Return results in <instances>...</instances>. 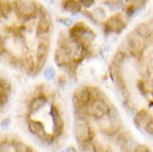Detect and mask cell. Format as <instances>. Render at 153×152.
I'll return each mask as SVG.
<instances>
[{
	"label": "cell",
	"instance_id": "cell-1",
	"mask_svg": "<svg viewBox=\"0 0 153 152\" xmlns=\"http://www.w3.org/2000/svg\"><path fill=\"white\" fill-rule=\"evenodd\" d=\"M73 134L79 143H82L84 141L93 140V137H94V132L91 129L87 119L76 118V117L73 121Z\"/></svg>",
	"mask_w": 153,
	"mask_h": 152
},
{
	"label": "cell",
	"instance_id": "cell-2",
	"mask_svg": "<svg viewBox=\"0 0 153 152\" xmlns=\"http://www.w3.org/2000/svg\"><path fill=\"white\" fill-rule=\"evenodd\" d=\"M15 9L20 17L25 19H30L37 13L38 6L33 0H16Z\"/></svg>",
	"mask_w": 153,
	"mask_h": 152
},
{
	"label": "cell",
	"instance_id": "cell-3",
	"mask_svg": "<svg viewBox=\"0 0 153 152\" xmlns=\"http://www.w3.org/2000/svg\"><path fill=\"white\" fill-rule=\"evenodd\" d=\"M126 42L129 47L131 54H135V56L140 54L146 48V39H143L141 36H139L135 30L131 31L130 34L126 36Z\"/></svg>",
	"mask_w": 153,
	"mask_h": 152
},
{
	"label": "cell",
	"instance_id": "cell-4",
	"mask_svg": "<svg viewBox=\"0 0 153 152\" xmlns=\"http://www.w3.org/2000/svg\"><path fill=\"white\" fill-rule=\"evenodd\" d=\"M89 110H90V115H92L97 120H100L109 113L110 107L104 99H98L91 101V103L89 104Z\"/></svg>",
	"mask_w": 153,
	"mask_h": 152
},
{
	"label": "cell",
	"instance_id": "cell-5",
	"mask_svg": "<svg viewBox=\"0 0 153 152\" xmlns=\"http://www.w3.org/2000/svg\"><path fill=\"white\" fill-rule=\"evenodd\" d=\"M49 53V41H39L36 56H37V70H41L48 59Z\"/></svg>",
	"mask_w": 153,
	"mask_h": 152
},
{
	"label": "cell",
	"instance_id": "cell-6",
	"mask_svg": "<svg viewBox=\"0 0 153 152\" xmlns=\"http://www.w3.org/2000/svg\"><path fill=\"white\" fill-rule=\"evenodd\" d=\"M124 27H126V22L123 21L121 15L112 16L111 18H109L105 21V30L109 32L119 34L124 29Z\"/></svg>",
	"mask_w": 153,
	"mask_h": 152
},
{
	"label": "cell",
	"instance_id": "cell-7",
	"mask_svg": "<svg viewBox=\"0 0 153 152\" xmlns=\"http://www.w3.org/2000/svg\"><path fill=\"white\" fill-rule=\"evenodd\" d=\"M50 115L52 117V121H53L54 137H59L60 134H62L63 129H65V122H63V119L61 118V115H60V113H59V110H58L56 107H51Z\"/></svg>",
	"mask_w": 153,
	"mask_h": 152
},
{
	"label": "cell",
	"instance_id": "cell-8",
	"mask_svg": "<svg viewBox=\"0 0 153 152\" xmlns=\"http://www.w3.org/2000/svg\"><path fill=\"white\" fill-rule=\"evenodd\" d=\"M27 127H28L29 132H30L32 136H35V137L38 138L40 141L43 140V139L47 137V134H48V133L46 132V130H45V127L42 126V123L39 121L29 120L27 123Z\"/></svg>",
	"mask_w": 153,
	"mask_h": 152
},
{
	"label": "cell",
	"instance_id": "cell-9",
	"mask_svg": "<svg viewBox=\"0 0 153 152\" xmlns=\"http://www.w3.org/2000/svg\"><path fill=\"white\" fill-rule=\"evenodd\" d=\"M54 61H56V63L60 68H63L65 66L71 63L73 60H72V57L65 50L61 49V48H58L56 50V52H54Z\"/></svg>",
	"mask_w": 153,
	"mask_h": 152
},
{
	"label": "cell",
	"instance_id": "cell-10",
	"mask_svg": "<svg viewBox=\"0 0 153 152\" xmlns=\"http://www.w3.org/2000/svg\"><path fill=\"white\" fill-rule=\"evenodd\" d=\"M151 119H152V117L149 114V112L146 110H144V109H142V110H139L138 112L135 113V115H134V118H133V121H134V124L138 127V128H140V129L143 128V129H144Z\"/></svg>",
	"mask_w": 153,
	"mask_h": 152
},
{
	"label": "cell",
	"instance_id": "cell-11",
	"mask_svg": "<svg viewBox=\"0 0 153 152\" xmlns=\"http://www.w3.org/2000/svg\"><path fill=\"white\" fill-rule=\"evenodd\" d=\"M73 95H76V99L79 100L82 104H84V106H89L92 101L91 95H90V91H89V88H87V87L79 88Z\"/></svg>",
	"mask_w": 153,
	"mask_h": 152
},
{
	"label": "cell",
	"instance_id": "cell-12",
	"mask_svg": "<svg viewBox=\"0 0 153 152\" xmlns=\"http://www.w3.org/2000/svg\"><path fill=\"white\" fill-rule=\"evenodd\" d=\"M46 103H47L46 95H36L35 98L32 99V101H31L30 106H29V112H30V113H35V112L39 111L40 109H42Z\"/></svg>",
	"mask_w": 153,
	"mask_h": 152
},
{
	"label": "cell",
	"instance_id": "cell-13",
	"mask_svg": "<svg viewBox=\"0 0 153 152\" xmlns=\"http://www.w3.org/2000/svg\"><path fill=\"white\" fill-rule=\"evenodd\" d=\"M50 30H51V20L48 16H43L40 18L37 26L38 34H49Z\"/></svg>",
	"mask_w": 153,
	"mask_h": 152
},
{
	"label": "cell",
	"instance_id": "cell-14",
	"mask_svg": "<svg viewBox=\"0 0 153 152\" xmlns=\"http://www.w3.org/2000/svg\"><path fill=\"white\" fill-rule=\"evenodd\" d=\"M62 7L65 11L71 12V13H78L81 11L82 4L79 2V0H63Z\"/></svg>",
	"mask_w": 153,
	"mask_h": 152
},
{
	"label": "cell",
	"instance_id": "cell-15",
	"mask_svg": "<svg viewBox=\"0 0 153 152\" xmlns=\"http://www.w3.org/2000/svg\"><path fill=\"white\" fill-rule=\"evenodd\" d=\"M134 30L137 31V34L139 36H141L143 39H148L150 38V36L152 34V28L150 27L149 23H139L138 26L135 27Z\"/></svg>",
	"mask_w": 153,
	"mask_h": 152
},
{
	"label": "cell",
	"instance_id": "cell-16",
	"mask_svg": "<svg viewBox=\"0 0 153 152\" xmlns=\"http://www.w3.org/2000/svg\"><path fill=\"white\" fill-rule=\"evenodd\" d=\"M79 145H80L81 152H99L96 143L93 142V140L84 141V142L79 143Z\"/></svg>",
	"mask_w": 153,
	"mask_h": 152
},
{
	"label": "cell",
	"instance_id": "cell-17",
	"mask_svg": "<svg viewBox=\"0 0 153 152\" xmlns=\"http://www.w3.org/2000/svg\"><path fill=\"white\" fill-rule=\"evenodd\" d=\"M126 54L122 52H120V51H118V52L114 54V57H113V60H112V66L113 67H115V68H119L121 69V66L123 65V62H124V60H126Z\"/></svg>",
	"mask_w": 153,
	"mask_h": 152
},
{
	"label": "cell",
	"instance_id": "cell-18",
	"mask_svg": "<svg viewBox=\"0 0 153 152\" xmlns=\"http://www.w3.org/2000/svg\"><path fill=\"white\" fill-rule=\"evenodd\" d=\"M11 12V4L8 0H1V17L7 18Z\"/></svg>",
	"mask_w": 153,
	"mask_h": 152
},
{
	"label": "cell",
	"instance_id": "cell-19",
	"mask_svg": "<svg viewBox=\"0 0 153 152\" xmlns=\"http://www.w3.org/2000/svg\"><path fill=\"white\" fill-rule=\"evenodd\" d=\"M0 95H9L11 93V84L6 79H1L0 82Z\"/></svg>",
	"mask_w": 153,
	"mask_h": 152
},
{
	"label": "cell",
	"instance_id": "cell-20",
	"mask_svg": "<svg viewBox=\"0 0 153 152\" xmlns=\"http://www.w3.org/2000/svg\"><path fill=\"white\" fill-rule=\"evenodd\" d=\"M91 15H92V17L94 18V20H96V19L102 20V19H104V18L107 17L105 10H103L102 8H96L94 10H92V11H91Z\"/></svg>",
	"mask_w": 153,
	"mask_h": 152
},
{
	"label": "cell",
	"instance_id": "cell-21",
	"mask_svg": "<svg viewBox=\"0 0 153 152\" xmlns=\"http://www.w3.org/2000/svg\"><path fill=\"white\" fill-rule=\"evenodd\" d=\"M54 77H56V70H54L53 67H47V68L43 70V78H45L47 81L52 80Z\"/></svg>",
	"mask_w": 153,
	"mask_h": 152
},
{
	"label": "cell",
	"instance_id": "cell-22",
	"mask_svg": "<svg viewBox=\"0 0 153 152\" xmlns=\"http://www.w3.org/2000/svg\"><path fill=\"white\" fill-rule=\"evenodd\" d=\"M89 91H90V95H91L92 101H93V100L102 99V92H101V90H99L98 88L89 87Z\"/></svg>",
	"mask_w": 153,
	"mask_h": 152
},
{
	"label": "cell",
	"instance_id": "cell-23",
	"mask_svg": "<svg viewBox=\"0 0 153 152\" xmlns=\"http://www.w3.org/2000/svg\"><path fill=\"white\" fill-rule=\"evenodd\" d=\"M29 147L27 145H25L23 142H13V152H27Z\"/></svg>",
	"mask_w": 153,
	"mask_h": 152
},
{
	"label": "cell",
	"instance_id": "cell-24",
	"mask_svg": "<svg viewBox=\"0 0 153 152\" xmlns=\"http://www.w3.org/2000/svg\"><path fill=\"white\" fill-rule=\"evenodd\" d=\"M0 152H13V142L2 141L0 145Z\"/></svg>",
	"mask_w": 153,
	"mask_h": 152
},
{
	"label": "cell",
	"instance_id": "cell-25",
	"mask_svg": "<svg viewBox=\"0 0 153 152\" xmlns=\"http://www.w3.org/2000/svg\"><path fill=\"white\" fill-rule=\"evenodd\" d=\"M134 152H151L150 148L146 145H137Z\"/></svg>",
	"mask_w": 153,
	"mask_h": 152
},
{
	"label": "cell",
	"instance_id": "cell-26",
	"mask_svg": "<svg viewBox=\"0 0 153 152\" xmlns=\"http://www.w3.org/2000/svg\"><path fill=\"white\" fill-rule=\"evenodd\" d=\"M105 4H107L110 8H112V9H120V8H123V2H122V1H114L113 4L105 2Z\"/></svg>",
	"mask_w": 153,
	"mask_h": 152
},
{
	"label": "cell",
	"instance_id": "cell-27",
	"mask_svg": "<svg viewBox=\"0 0 153 152\" xmlns=\"http://www.w3.org/2000/svg\"><path fill=\"white\" fill-rule=\"evenodd\" d=\"M144 130H146V133H149L150 136H153V118L150 120V122L146 126Z\"/></svg>",
	"mask_w": 153,
	"mask_h": 152
},
{
	"label": "cell",
	"instance_id": "cell-28",
	"mask_svg": "<svg viewBox=\"0 0 153 152\" xmlns=\"http://www.w3.org/2000/svg\"><path fill=\"white\" fill-rule=\"evenodd\" d=\"M58 84L61 88L65 87V84H67V78H65V75H61V76L58 77Z\"/></svg>",
	"mask_w": 153,
	"mask_h": 152
},
{
	"label": "cell",
	"instance_id": "cell-29",
	"mask_svg": "<svg viewBox=\"0 0 153 152\" xmlns=\"http://www.w3.org/2000/svg\"><path fill=\"white\" fill-rule=\"evenodd\" d=\"M59 22H61L62 25L65 27L72 26V20L70 19V18H60V19H59Z\"/></svg>",
	"mask_w": 153,
	"mask_h": 152
},
{
	"label": "cell",
	"instance_id": "cell-30",
	"mask_svg": "<svg viewBox=\"0 0 153 152\" xmlns=\"http://www.w3.org/2000/svg\"><path fill=\"white\" fill-rule=\"evenodd\" d=\"M79 2H80L84 8H90L92 4H93L94 0H79Z\"/></svg>",
	"mask_w": 153,
	"mask_h": 152
},
{
	"label": "cell",
	"instance_id": "cell-31",
	"mask_svg": "<svg viewBox=\"0 0 153 152\" xmlns=\"http://www.w3.org/2000/svg\"><path fill=\"white\" fill-rule=\"evenodd\" d=\"M10 119L9 118H6L2 120V122H1V129L2 130H7L8 128H9V126H10Z\"/></svg>",
	"mask_w": 153,
	"mask_h": 152
},
{
	"label": "cell",
	"instance_id": "cell-32",
	"mask_svg": "<svg viewBox=\"0 0 153 152\" xmlns=\"http://www.w3.org/2000/svg\"><path fill=\"white\" fill-rule=\"evenodd\" d=\"M138 88H139V90L144 95V89H146V82L143 81V80H140L138 82Z\"/></svg>",
	"mask_w": 153,
	"mask_h": 152
},
{
	"label": "cell",
	"instance_id": "cell-33",
	"mask_svg": "<svg viewBox=\"0 0 153 152\" xmlns=\"http://www.w3.org/2000/svg\"><path fill=\"white\" fill-rule=\"evenodd\" d=\"M67 152H78V149L74 147H69V148H67Z\"/></svg>",
	"mask_w": 153,
	"mask_h": 152
},
{
	"label": "cell",
	"instance_id": "cell-34",
	"mask_svg": "<svg viewBox=\"0 0 153 152\" xmlns=\"http://www.w3.org/2000/svg\"><path fill=\"white\" fill-rule=\"evenodd\" d=\"M59 152H67V149H65V150H61V151H59Z\"/></svg>",
	"mask_w": 153,
	"mask_h": 152
},
{
	"label": "cell",
	"instance_id": "cell-35",
	"mask_svg": "<svg viewBox=\"0 0 153 152\" xmlns=\"http://www.w3.org/2000/svg\"><path fill=\"white\" fill-rule=\"evenodd\" d=\"M128 1H135V0H128Z\"/></svg>",
	"mask_w": 153,
	"mask_h": 152
},
{
	"label": "cell",
	"instance_id": "cell-36",
	"mask_svg": "<svg viewBox=\"0 0 153 152\" xmlns=\"http://www.w3.org/2000/svg\"><path fill=\"white\" fill-rule=\"evenodd\" d=\"M151 93H152V97H153V89H152V92H151Z\"/></svg>",
	"mask_w": 153,
	"mask_h": 152
}]
</instances>
